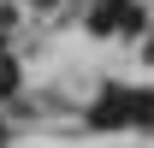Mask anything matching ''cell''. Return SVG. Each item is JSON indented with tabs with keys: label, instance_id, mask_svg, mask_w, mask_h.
Masks as SVG:
<instances>
[{
	"label": "cell",
	"instance_id": "2",
	"mask_svg": "<svg viewBox=\"0 0 154 148\" xmlns=\"http://www.w3.org/2000/svg\"><path fill=\"white\" fill-rule=\"evenodd\" d=\"M131 125H154V89H131Z\"/></svg>",
	"mask_w": 154,
	"mask_h": 148
},
{
	"label": "cell",
	"instance_id": "3",
	"mask_svg": "<svg viewBox=\"0 0 154 148\" xmlns=\"http://www.w3.org/2000/svg\"><path fill=\"white\" fill-rule=\"evenodd\" d=\"M18 89V65H12V59H0V95H12Z\"/></svg>",
	"mask_w": 154,
	"mask_h": 148
},
{
	"label": "cell",
	"instance_id": "4",
	"mask_svg": "<svg viewBox=\"0 0 154 148\" xmlns=\"http://www.w3.org/2000/svg\"><path fill=\"white\" fill-rule=\"evenodd\" d=\"M0 148H6V125H0Z\"/></svg>",
	"mask_w": 154,
	"mask_h": 148
},
{
	"label": "cell",
	"instance_id": "1",
	"mask_svg": "<svg viewBox=\"0 0 154 148\" xmlns=\"http://www.w3.org/2000/svg\"><path fill=\"white\" fill-rule=\"evenodd\" d=\"M95 125L113 130V125H131V89H107L95 101Z\"/></svg>",
	"mask_w": 154,
	"mask_h": 148
}]
</instances>
